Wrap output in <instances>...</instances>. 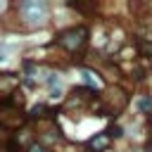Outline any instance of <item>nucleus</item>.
I'll use <instances>...</instances> for the list:
<instances>
[{
    "label": "nucleus",
    "instance_id": "obj_6",
    "mask_svg": "<svg viewBox=\"0 0 152 152\" xmlns=\"http://www.w3.org/2000/svg\"><path fill=\"white\" fill-rule=\"evenodd\" d=\"M107 135H109V138H112V135H114V138H119V135H121V126H112V128L107 131Z\"/></svg>",
    "mask_w": 152,
    "mask_h": 152
},
{
    "label": "nucleus",
    "instance_id": "obj_2",
    "mask_svg": "<svg viewBox=\"0 0 152 152\" xmlns=\"http://www.w3.org/2000/svg\"><path fill=\"white\" fill-rule=\"evenodd\" d=\"M57 43L69 50V52H76L81 50L86 43H88V28L86 26H71V28H64L62 33H57Z\"/></svg>",
    "mask_w": 152,
    "mask_h": 152
},
{
    "label": "nucleus",
    "instance_id": "obj_3",
    "mask_svg": "<svg viewBox=\"0 0 152 152\" xmlns=\"http://www.w3.org/2000/svg\"><path fill=\"white\" fill-rule=\"evenodd\" d=\"M109 140H112V138H109L107 133H97V135H93V138L88 140V147L95 150V152H102V150L109 147Z\"/></svg>",
    "mask_w": 152,
    "mask_h": 152
},
{
    "label": "nucleus",
    "instance_id": "obj_7",
    "mask_svg": "<svg viewBox=\"0 0 152 152\" xmlns=\"http://www.w3.org/2000/svg\"><path fill=\"white\" fill-rule=\"evenodd\" d=\"M140 107H142V109H152V100H142Z\"/></svg>",
    "mask_w": 152,
    "mask_h": 152
},
{
    "label": "nucleus",
    "instance_id": "obj_5",
    "mask_svg": "<svg viewBox=\"0 0 152 152\" xmlns=\"http://www.w3.org/2000/svg\"><path fill=\"white\" fill-rule=\"evenodd\" d=\"M26 152H50V150H48V147H43V145H38V142H33Z\"/></svg>",
    "mask_w": 152,
    "mask_h": 152
},
{
    "label": "nucleus",
    "instance_id": "obj_1",
    "mask_svg": "<svg viewBox=\"0 0 152 152\" xmlns=\"http://www.w3.org/2000/svg\"><path fill=\"white\" fill-rule=\"evenodd\" d=\"M19 14L28 26H45L50 19V7L43 0H24L19 5Z\"/></svg>",
    "mask_w": 152,
    "mask_h": 152
},
{
    "label": "nucleus",
    "instance_id": "obj_4",
    "mask_svg": "<svg viewBox=\"0 0 152 152\" xmlns=\"http://www.w3.org/2000/svg\"><path fill=\"white\" fill-rule=\"evenodd\" d=\"M71 10H78V12H93L97 5H81V2H69Z\"/></svg>",
    "mask_w": 152,
    "mask_h": 152
},
{
    "label": "nucleus",
    "instance_id": "obj_8",
    "mask_svg": "<svg viewBox=\"0 0 152 152\" xmlns=\"http://www.w3.org/2000/svg\"><path fill=\"white\" fill-rule=\"evenodd\" d=\"M2 59H5V52H0V62H2Z\"/></svg>",
    "mask_w": 152,
    "mask_h": 152
}]
</instances>
